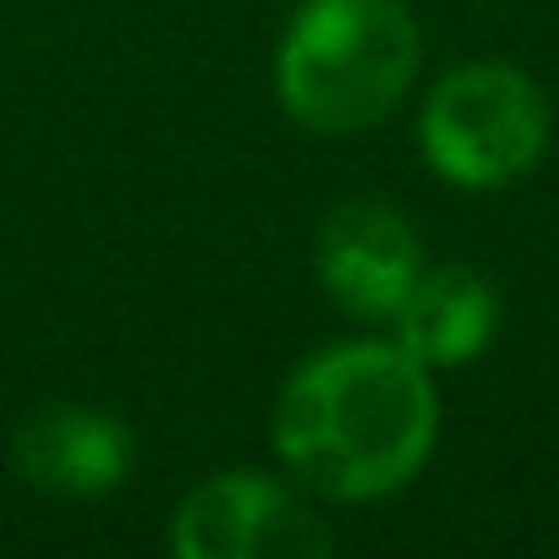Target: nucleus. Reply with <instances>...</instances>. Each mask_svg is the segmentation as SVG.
Listing matches in <instances>:
<instances>
[{"instance_id": "1", "label": "nucleus", "mask_w": 559, "mask_h": 559, "mask_svg": "<svg viewBox=\"0 0 559 559\" xmlns=\"http://www.w3.org/2000/svg\"><path fill=\"white\" fill-rule=\"evenodd\" d=\"M439 439V395L406 346L357 341L308 357L274 401V450L324 499L406 488Z\"/></svg>"}, {"instance_id": "2", "label": "nucleus", "mask_w": 559, "mask_h": 559, "mask_svg": "<svg viewBox=\"0 0 559 559\" xmlns=\"http://www.w3.org/2000/svg\"><path fill=\"white\" fill-rule=\"evenodd\" d=\"M423 34L401 0H302L274 56V88L308 132H368L412 88Z\"/></svg>"}, {"instance_id": "3", "label": "nucleus", "mask_w": 559, "mask_h": 559, "mask_svg": "<svg viewBox=\"0 0 559 559\" xmlns=\"http://www.w3.org/2000/svg\"><path fill=\"white\" fill-rule=\"evenodd\" d=\"M417 138L423 159L450 187H510L548 148V99L521 67L466 61L433 83Z\"/></svg>"}, {"instance_id": "4", "label": "nucleus", "mask_w": 559, "mask_h": 559, "mask_svg": "<svg viewBox=\"0 0 559 559\" xmlns=\"http://www.w3.org/2000/svg\"><path fill=\"white\" fill-rule=\"evenodd\" d=\"M170 548L181 559H319L330 554V526L280 477L219 472L181 499Z\"/></svg>"}, {"instance_id": "5", "label": "nucleus", "mask_w": 559, "mask_h": 559, "mask_svg": "<svg viewBox=\"0 0 559 559\" xmlns=\"http://www.w3.org/2000/svg\"><path fill=\"white\" fill-rule=\"evenodd\" d=\"M423 274L412 219L384 198H352L319 225V280L357 319H395Z\"/></svg>"}, {"instance_id": "6", "label": "nucleus", "mask_w": 559, "mask_h": 559, "mask_svg": "<svg viewBox=\"0 0 559 559\" xmlns=\"http://www.w3.org/2000/svg\"><path fill=\"white\" fill-rule=\"evenodd\" d=\"M12 461L45 493L94 499L127 477L132 433L121 428V417L94 412V406H45V412L23 417V428L12 439Z\"/></svg>"}, {"instance_id": "7", "label": "nucleus", "mask_w": 559, "mask_h": 559, "mask_svg": "<svg viewBox=\"0 0 559 559\" xmlns=\"http://www.w3.org/2000/svg\"><path fill=\"white\" fill-rule=\"evenodd\" d=\"M493 330H499V297L466 263L423 269L395 313V346H406L428 373L483 357Z\"/></svg>"}]
</instances>
